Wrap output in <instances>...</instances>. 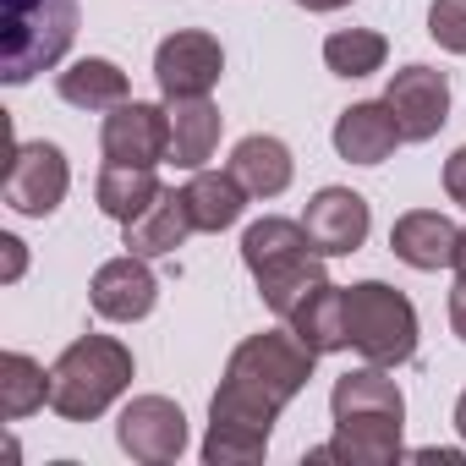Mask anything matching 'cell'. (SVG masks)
I'll use <instances>...</instances> for the list:
<instances>
[{
	"label": "cell",
	"instance_id": "6da1fadb",
	"mask_svg": "<svg viewBox=\"0 0 466 466\" xmlns=\"http://www.w3.org/2000/svg\"><path fill=\"white\" fill-rule=\"evenodd\" d=\"M319 351L302 346V335L286 329H264L248 335L225 362V379L208 400V433H203V461L208 466H248L264 461L269 433L280 422V411L308 390Z\"/></svg>",
	"mask_w": 466,
	"mask_h": 466
},
{
	"label": "cell",
	"instance_id": "7a4b0ae2",
	"mask_svg": "<svg viewBox=\"0 0 466 466\" xmlns=\"http://www.w3.org/2000/svg\"><path fill=\"white\" fill-rule=\"evenodd\" d=\"M329 411H335V439L308 450V461H351V466H390V461H400L406 395L379 362L340 373L335 390H329Z\"/></svg>",
	"mask_w": 466,
	"mask_h": 466
},
{
	"label": "cell",
	"instance_id": "3957f363",
	"mask_svg": "<svg viewBox=\"0 0 466 466\" xmlns=\"http://www.w3.org/2000/svg\"><path fill=\"white\" fill-rule=\"evenodd\" d=\"M242 264L248 275L258 280V297L269 313L291 319L329 275H324V253L313 248L308 225L302 219H280V214H264L242 230Z\"/></svg>",
	"mask_w": 466,
	"mask_h": 466
},
{
	"label": "cell",
	"instance_id": "277c9868",
	"mask_svg": "<svg viewBox=\"0 0 466 466\" xmlns=\"http://www.w3.org/2000/svg\"><path fill=\"white\" fill-rule=\"evenodd\" d=\"M127 390H132V351L116 335H83L50 368V406L66 422L105 417Z\"/></svg>",
	"mask_w": 466,
	"mask_h": 466
},
{
	"label": "cell",
	"instance_id": "5b68a950",
	"mask_svg": "<svg viewBox=\"0 0 466 466\" xmlns=\"http://www.w3.org/2000/svg\"><path fill=\"white\" fill-rule=\"evenodd\" d=\"M77 39V0H0V77L23 88Z\"/></svg>",
	"mask_w": 466,
	"mask_h": 466
},
{
	"label": "cell",
	"instance_id": "8992f818",
	"mask_svg": "<svg viewBox=\"0 0 466 466\" xmlns=\"http://www.w3.org/2000/svg\"><path fill=\"white\" fill-rule=\"evenodd\" d=\"M346 335L351 351H362L379 368H400L417 357V308L406 291L384 280H357L346 286Z\"/></svg>",
	"mask_w": 466,
	"mask_h": 466
},
{
	"label": "cell",
	"instance_id": "52a82bcc",
	"mask_svg": "<svg viewBox=\"0 0 466 466\" xmlns=\"http://www.w3.org/2000/svg\"><path fill=\"white\" fill-rule=\"evenodd\" d=\"M72 170L56 143H17L12 170H6V208L23 219H50L66 203Z\"/></svg>",
	"mask_w": 466,
	"mask_h": 466
},
{
	"label": "cell",
	"instance_id": "ba28073f",
	"mask_svg": "<svg viewBox=\"0 0 466 466\" xmlns=\"http://www.w3.org/2000/svg\"><path fill=\"white\" fill-rule=\"evenodd\" d=\"M219 72H225V50L203 28H176L154 50V83L165 99H198L219 83Z\"/></svg>",
	"mask_w": 466,
	"mask_h": 466
},
{
	"label": "cell",
	"instance_id": "9c48e42d",
	"mask_svg": "<svg viewBox=\"0 0 466 466\" xmlns=\"http://www.w3.org/2000/svg\"><path fill=\"white\" fill-rule=\"evenodd\" d=\"M384 105H390V116H395V127H400L406 143H428L450 121V77L433 72V66H422V61H411V66L390 72Z\"/></svg>",
	"mask_w": 466,
	"mask_h": 466
},
{
	"label": "cell",
	"instance_id": "30bf717a",
	"mask_svg": "<svg viewBox=\"0 0 466 466\" xmlns=\"http://www.w3.org/2000/svg\"><path fill=\"white\" fill-rule=\"evenodd\" d=\"M105 165H165L170 159V105L127 99L99 127Z\"/></svg>",
	"mask_w": 466,
	"mask_h": 466
},
{
	"label": "cell",
	"instance_id": "8fae6325",
	"mask_svg": "<svg viewBox=\"0 0 466 466\" xmlns=\"http://www.w3.org/2000/svg\"><path fill=\"white\" fill-rule=\"evenodd\" d=\"M116 439L132 461L165 466L187 450V417L170 395H137V400H127V411L116 422Z\"/></svg>",
	"mask_w": 466,
	"mask_h": 466
},
{
	"label": "cell",
	"instance_id": "7c38bea8",
	"mask_svg": "<svg viewBox=\"0 0 466 466\" xmlns=\"http://www.w3.org/2000/svg\"><path fill=\"white\" fill-rule=\"evenodd\" d=\"M302 225H308V237L324 258H346L368 242V230H373V208L362 192L351 187H319L302 208Z\"/></svg>",
	"mask_w": 466,
	"mask_h": 466
},
{
	"label": "cell",
	"instance_id": "4fadbf2b",
	"mask_svg": "<svg viewBox=\"0 0 466 466\" xmlns=\"http://www.w3.org/2000/svg\"><path fill=\"white\" fill-rule=\"evenodd\" d=\"M88 302H94V313L110 319V324H137V319H148L154 302H159V275L148 269V258L121 253V258H110V264L94 269Z\"/></svg>",
	"mask_w": 466,
	"mask_h": 466
},
{
	"label": "cell",
	"instance_id": "5bb4252c",
	"mask_svg": "<svg viewBox=\"0 0 466 466\" xmlns=\"http://www.w3.org/2000/svg\"><path fill=\"white\" fill-rule=\"evenodd\" d=\"M455 237L461 225H450L439 208H411L390 225V253L406 264V269H450L455 264Z\"/></svg>",
	"mask_w": 466,
	"mask_h": 466
},
{
	"label": "cell",
	"instance_id": "9a60e30c",
	"mask_svg": "<svg viewBox=\"0 0 466 466\" xmlns=\"http://www.w3.org/2000/svg\"><path fill=\"white\" fill-rule=\"evenodd\" d=\"M400 143L406 137H400L384 99H362V105L340 110V121H335V154L351 159V165H384Z\"/></svg>",
	"mask_w": 466,
	"mask_h": 466
},
{
	"label": "cell",
	"instance_id": "2e32d148",
	"mask_svg": "<svg viewBox=\"0 0 466 466\" xmlns=\"http://www.w3.org/2000/svg\"><path fill=\"white\" fill-rule=\"evenodd\" d=\"M127 230V253H137V258H165V253H176L187 237H192V214H187V192H176V187H165L132 225H121Z\"/></svg>",
	"mask_w": 466,
	"mask_h": 466
},
{
	"label": "cell",
	"instance_id": "e0dca14e",
	"mask_svg": "<svg viewBox=\"0 0 466 466\" xmlns=\"http://www.w3.org/2000/svg\"><path fill=\"white\" fill-rule=\"evenodd\" d=\"M165 105H170V165L203 170L214 159V148H219L225 116L208 105V94H198V99H165Z\"/></svg>",
	"mask_w": 466,
	"mask_h": 466
},
{
	"label": "cell",
	"instance_id": "ac0fdd59",
	"mask_svg": "<svg viewBox=\"0 0 466 466\" xmlns=\"http://www.w3.org/2000/svg\"><path fill=\"white\" fill-rule=\"evenodd\" d=\"M225 170L237 176L253 198H280L291 187V176H297V159H291V148L280 137L253 132V137H242L237 148H230V165Z\"/></svg>",
	"mask_w": 466,
	"mask_h": 466
},
{
	"label": "cell",
	"instance_id": "d6986e66",
	"mask_svg": "<svg viewBox=\"0 0 466 466\" xmlns=\"http://www.w3.org/2000/svg\"><path fill=\"white\" fill-rule=\"evenodd\" d=\"M181 192H187V214H192L198 230H230L242 219L248 198H253L230 170H192V181Z\"/></svg>",
	"mask_w": 466,
	"mask_h": 466
},
{
	"label": "cell",
	"instance_id": "ffe728a7",
	"mask_svg": "<svg viewBox=\"0 0 466 466\" xmlns=\"http://www.w3.org/2000/svg\"><path fill=\"white\" fill-rule=\"evenodd\" d=\"M56 94L77 110H116V105H127V72L105 56H83L56 77Z\"/></svg>",
	"mask_w": 466,
	"mask_h": 466
},
{
	"label": "cell",
	"instance_id": "44dd1931",
	"mask_svg": "<svg viewBox=\"0 0 466 466\" xmlns=\"http://www.w3.org/2000/svg\"><path fill=\"white\" fill-rule=\"evenodd\" d=\"M286 324H291V329L302 335V346L319 351V357L346 351V346H351V335H346V286H329V280H324Z\"/></svg>",
	"mask_w": 466,
	"mask_h": 466
},
{
	"label": "cell",
	"instance_id": "7402d4cb",
	"mask_svg": "<svg viewBox=\"0 0 466 466\" xmlns=\"http://www.w3.org/2000/svg\"><path fill=\"white\" fill-rule=\"evenodd\" d=\"M159 192H165V187H159L154 165H105L99 181H94V198H99V208H105L116 225H132Z\"/></svg>",
	"mask_w": 466,
	"mask_h": 466
},
{
	"label": "cell",
	"instance_id": "603a6c76",
	"mask_svg": "<svg viewBox=\"0 0 466 466\" xmlns=\"http://www.w3.org/2000/svg\"><path fill=\"white\" fill-rule=\"evenodd\" d=\"M39 406H50V373H45L34 357L6 351V357H0V417L23 422V417H34Z\"/></svg>",
	"mask_w": 466,
	"mask_h": 466
},
{
	"label": "cell",
	"instance_id": "cb8c5ba5",
	"mask_svg": "<svg viewBox=\"0 0 466 466\" xmlns=\"http://www.w3.org/2000/svg\"><path fill=\"white\" fill-rule=\"evenodd\" d=\"M384 61H390V39L373 28H340L324 39V66L335 77H373L384 72Z\"/></svg>",
	"mask_w": 466,
	"mask_h": 466
},
{
	"label": "cell",
	"instance_id": "d4e9b609",
	"mask_svg": "<svg viewBox=\"0 0 466 466\" xmlns=\"http://www.w3.org/2000/svg\"><path fill=\"white\" fill-rule=\"evenodd\" d=\"M428 34L439 50L466 56V0H433L428 6Z\"/></svg>",
	"mask_w": 466,
	"mask_h": 466
},
{
	"label": "cell",
	"instance_id": "484cf974",
	"mask_svg": "<svg viewBox=\"0 0 466 466\" xmlns=\"http://www.w3.org/2000/svg\"><path fill=\"white\" fill-rule=\"evenodd\" d=\"M444 192H450V203H461V208H466V143L444 159Z\"/></svg>",
	"mask_w": 466,
	"mask_h": 466
},
{
	"label": "cell",
	"instance_id": "4316f807",
	"mask_svg": "<svg viewBox=\"0 0 466 466\" xmlns=\"http://www.w3.org/2000/svg\"><path fill=\"white\" fill-rule=\"evenodd\" d=\"M450 329L466 340V275L455 280V291H450Z\"/></svg>",
	"mask_w": 466,
	"mask_h": 466
},
{
	"label": "cell",
	"instance_id": "83f0119b",
	"mask_svg": "<svg viewBox=\"0 0 466 466\" xmlns=\"http://www.w3.org/2000/svg\"><path fill=\"white\" fill-rule=\"evenodd\" d=\"M0 248H6V280H17V275H23V264H28L23 242H17V237H0Z\"/></svg>",
	"mask_w": 466,
	"mask_h": 466
},
{
	"label": "cell",
	"instance_id": "f1b7e54d",
	"mask_svg": "<svg viewBox=\"0 0 466 466\" xmlns=\"http://www.w3.org/2000/svg\"><path fill=\"white\" fill-rule=\"evenodd\" d=\"M302 12H340V6H351V0H297Z\"/></svg>",
	"mask_w": 466,
	"mask_h": 466
},
{
	"label": "cell",
	"instance_id": "f546056e",
	"mask_svg": "<svg viewBox=\"0 0 466 466\" xmlns=\"http://www.w3.org/2000/svg\"><path fill=\"white\" fill-rule=\"evenodd\" d=\"M455 275H466V225H461V237H455V264H450Z\"/></svg>",
	"mask_w": 466,
	"mask_h": 466
},
{
	"label": "cell",
	"instance_id": "4dcf8cb0",
	"mask_svg": "<svg viewBox=\"0 0 466 466\" xmlns=\"http://www.w3.org/2000/svg\"><path fill=\"white\" fill-rule=\"evenodd\" d=\"M455 433L466 439V390H461V400H455Z\"/></svg>",
	"mask_w": 466,
	"mask_h": 466
}]
</instances>
